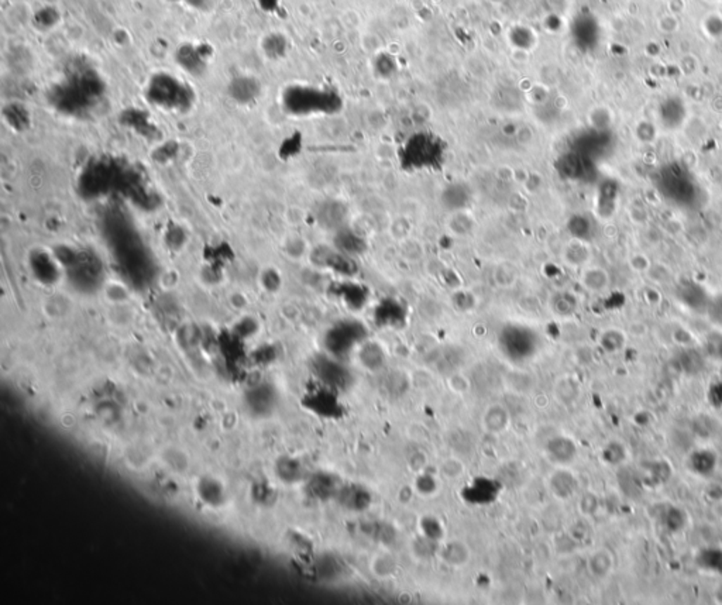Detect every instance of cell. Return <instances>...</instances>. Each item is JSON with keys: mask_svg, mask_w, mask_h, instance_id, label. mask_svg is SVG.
Returning a JSON list of instances; mask_svg holds the SVG:
<instances>
[{"mask_svg": "<svg viewBox=\"0 0 722 605\" xmlns=\"http://www.w3.org/2000/svg\"><path fill=\"white\" fill-rule=\"evenodd\" d=\"M448 222H449L448 226L452 230V233L457 234V236L469 234L474 226V219L471 217V215L469 213L467 209L453 212Z\"/></svg>", "mask_w": 722, "mask_h": 605, "instance_id": "7c38bea8", "label": "cell"}, {"mask_svg": "<svg viewBox=\"0 0 722 605\" xmlns=\"http://www.w3.org/2000/svg\"><path fill=\"white\" fill-rule=\"evenodd\" d=\"M671 476V470L667 461H654L647 467L646 481L652 485H661L667 483Z\"/></svg>", "mask_w": 722, "mask_h": 605, "instance_id": "5bb4252c", "label": "cell"}, {"mask_svg": "<svg viewBox=\"0 0 722 605\" xmlns=\"http://www.w3.org/2000/svg\"><path fill=\"white\" fill-rule=\"evenodd\" d=\"M697 566L712 574H722V549L721 547H705L697 553Z\"/></svg>", "mask_w": 722, "mask_h": 605, "instance_id": "ba28073f", "label": "cell"}, {"mask_svg": "<svg viewBox=\"0 0 722 605\" xmlns=\"http://www.w3.org/2000/svg\"><path fill=\"white\" fill-rule=\"evenodd\" d=\"M574 383H571L570 380H566V381H562L560 384H557V398H560L563 402L566 404H570L573 402L574 400H577L578 397V388L574 387L569 391V388L573 386Z\"/></svg>", "mask_w": 722, "mask_h": 605, "instance_id": "d6986e66", "label": "cell"}, {"mask_svg": "<svg viewBox=\"0 0 722 605\" xmlns=\"http://www.w3.org/2000/svg\"><path fill=\"white\" fill-rule=\"evenodd\" d=\"M464 470L462 461L456 460V459H452V460H448L443 463V473L449 477H459V474H462Z\"/></svg>", "mask_w": 722, "mask_h": 605, "instance_id": "ffe728a7", "label": "cell"}, {"mask_svg": "<svg viewBox=\"0 0 722 605\" xmlns=\"http://www.w3.org/2000/svg\"><path fill=\"white\" fill-rule=\"evenodd\" d=\"M587 567L593 577L600 580L607 578L614 568V559L611 552L607 549L594 550L587 560Z\"/></svg>", "mask_w": 722, "mask_h": 605, "instance_id": "8992f818", "label": "cell"}, {"mask_svg": "<svg viewBox=\"0 0 722 605\" xmlns=\"http://www.w3.org/2000/svg\"><path fill=\"white\" fill-rule=\"evenodd\" d=\"M113 182V170L105 163L92 164L82 175L81 188L85 189L91 196L101 195L109 189Z\"/></svg>", "mask_w": 722, "mask_h": 605, "instance_id": "7a4b0ae2", "label": "cell"}, {"mask_svg": "<svg viewBox=\"0 0 722 605\" xmlns=\"http://www.w3.org/2000/svg\"><path fill=\"white\" fill-rule=\"evenodd\" d=\"M150 98L164 108H182L188 99L185 88L171 77H160L150 87Z\"/></svg>", "mask_w": 722, "mask_h": 605, "instance_id": "6da1fadb", "label": "cell"}, {"mask_svg": "<svg viewBox=\"0 0 722 605\" xmlns=\"http://www.w3.org/2000/svg\"><path fill=\"white\" fill-rule=\"evenodd\" d=\"M442 559L452 567H463L470 560V549L460 540H452L442 549Z\"/></svg>", "mask_w": 722, "mask_h": 605, "instance_id": "52a82bcc", "label": "cell"}, {"mask_svg": "<svg viewBox=\"0 0 722 605\" xmlns=\"http://www.w3.org/2000/svg\"><path fill=\"white\" fill-rule=\"evenodd\" d=\"M588 257V250L580 240L569 241L562 250V258L566 264L577 267L581 265Z\"/></svg>", "mask_w": 722, "mask_h": 605, "instance_id": "8fae6325", "label": "cell"}, {"mask_svg": "<svg viewBox=\"0 0 722 605\" xmlns=\"http://www.w3.org/2000/svg\"><path fill=\"white\" fill-rule=\"evenodd\" d=\"M626 449L619 442H609L602 450V459L609 466H621L626 460Z\"/></svg>", "mask_w": 722, "mask_h": 605, "instance_id": "9a60e30c", "label": "cell"}, {"mask_svg": "<svg viewBox=\"0 0 722 605\" xmlns=\"http://www.w3.org/2000/svg\"><path fill=\"white\" fill-rule=\"evenodd\" d=\"M546 450H547V454L552 457V460H555L560 464H567V463L573 461V459L577 456V447H576L574 442L564 436H557V438L552 439L547 443Z\"/></svg>", "mask_w": 722, "mask_h": 605, "instance_id": "5b68a950", "label": "cell"}, {"mask_svg": "<svg viewBox=\"0 0 722 605\" xmlns=\"http://www.w3.org/2000/svg\"><path fill=\"white\" fill-rule=\"evenodd\" d=\"M718 466V456L709 449H697L687 459V467L699 477H709Z\"/></svg>", "mask_w": 722, "mask_h": 605, "instance_id": "277c9868", "label": "cell"}, {"mask_svg": "<svg viewBox=\"0 0 722 605\" xmlns=\"http://www.w3.org/2000/svg\"><path fill=\"white\" fill-rule=\"evenodd\" d=\"M343 22L347 27L350 29H357L360 25H361V18L357 12L354 11H347L344 15H343Z\"/></svg>", "mask_w": 722, "mask_h": 605, "instance_id": "44dd1931", "label": "cell"}, {"mask_svg": "<svg viewBox=\"0 0 722 605\" xmlns=\"http://www.w3.org/2000/svg\"><path fill=\"white\" fill-rule=\"evenodd\" d=\"M581 282L588 291H601L607 285V276L601 269L588 268L581 275Z\"/></svg>", "mask_w": 722, "mask_h": 605, "instance_id": "2e32d148", "label": "cell"}, {"mask_svg": "<svg viewBox=\"0 0 722 605\" xmlns=\"http://www.w3.org/2000/svg\"><path fill=\"white\" fill-rule=\"evenodd\" d=\"M470 387H471V384H470V378H467V377H466L464 374H462V373H456V374H453V376L449 378V388H450L453 393H456V394L463 395V394H466V393H469V391H470Z\"/></svg>", "mask_w": 722, "mask_h": 605, "instance_id": "ac0fdd59", "label": "cell"}, {"mask_svg": "<svg viewBox=\"0 0 722 605\" xmlns=\"http://www.w3.org/2000/svg\"><path fill=\"white\" fill-rule=\"evenodd\" d=\"M550 485H552L553 492L559 498L567 499V498H570L574 494V491L577 488V481H576V478L573 477L571 473H569V471H557L552 477Z\"/></svg>", "mask_w": 722, "mask_h": 605, "instance_id": "30bf717a", "label": "cell"}, {"mask_svg": "<svg viewBox=\"0 0 722 605\" xmlns=\"http://www.w3.org/2000/svg\"><path fill=\"white\" fill-rule=\"evenodd\" d=\"M233 89H234L236 99H240L244 102L253 99L257 94V87L250 79H240Z\"/></svg>", "mask_w": 722, "mask_h": 605, "instance_id": "e0dca14e", "label": "cell"}, {"mask_svg": "<svg viewBox=\"0 0 722 605\" xmlns=\"http://www.w3.org/2000/svg\"><path fill=\"white\" fill-rule=\"evenodd\" d=\"M687 522H688L687 514L684 512V509H681L676 505L664 507V509L660 515L661 526L670 533H677V532L683 530L685 528Z\"/></svg>", "mask_w": 722, "mask_h": 605, "instance_id": "9c48e42d", "label": "cell"}, {"mask_svg": "<svg viewBox=\"0 0 722 605\" xmlns=\"http://www.w3.org/2000/svg\"><path fill=\"white\" fill-rule=\"evenodd\" d=\"M372 570L379 578H388L397 570V563L390 554H377L372 561Z\"/></svg>", "mask_w": 722, "mask_h": 605, "instance_id": "4fadbf2b", "label": "cell"}, {"mask_svg": "<svg viewBox=\"0 0 722 605\" xmlns=\"http://www.w3.org/2000/svg\"><path fill=\"white\" fill-rule=\"evenodd\" d=\"M511 425L509 411L502 404L488 405L481 415V428L491 436H500L508 431Z\"/></svg>", "mask_w": 722, "mask_h": 605, "instance_id": "3957f363", "label": "cell"}]
</instances>
